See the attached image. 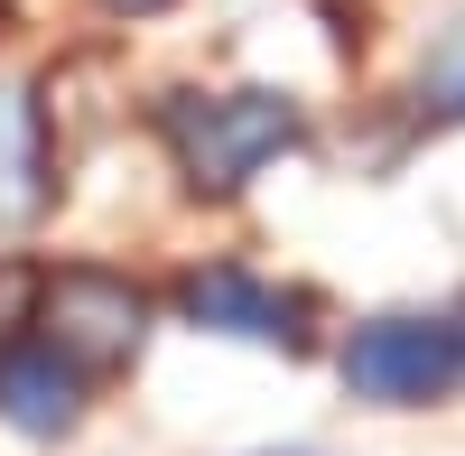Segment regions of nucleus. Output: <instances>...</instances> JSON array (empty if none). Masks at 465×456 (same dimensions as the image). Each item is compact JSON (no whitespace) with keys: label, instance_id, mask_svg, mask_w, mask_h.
<instances>
[{"label":"nucleus","instance_id":"nucleus-2","mask_svg":"<svg viewBox=\"0 0 465 456\" xmlns=\"http://www.w3.org/2000/svg\"><path fill=\"white\" fill-rule=\"evenodd\" d=\"M37 345H56L84 382H112L131 372L149 345V289L103 271V261H74V271L37 280Z\"/></svg>","mask_w":465,"mask_h":456},{"label":"nucleus","instance_id":"nucleus-8","mask_svg":"<svg viewBox=\"0 0 465 456\" xmlns=\"http://www.w3.org/2000/svg\"><path fill=\"white\" fill-rule=\"evenodd\" d=\"M112 19H149V10H168V0H103Z\"/></svg>","mask_w":465,"mask_h":456},{"label":"nucleus","instance_id":"nucleus-6","mask_svg":"<svg viewBox=\"0 0 465 456\" xmlns=\"http://www.w3.org/2000/svg\"><path fill=\"white\" fill-rule=\"evenodd\" d=\"M56 196V159H47V122H37L28 84H0V233L37 223Z\"/></svg>","mask_w":465,"mask_h":456},{"label":"nucleus","instance_id":"nucleus-4","mask_svg":"<svg viewBox=\"0 0 465 456\" xmlns=\"http://www.w3.org/2000/svg\"><path fill=\"white\" fill-rule=\"evenodd\" d=\"M177 317L186 326H214V335H242V345H307V298L298 289H270L242 261H214V271H186L177 280Z\"/></svg>","mask_w":465,"mask_h":456},{"label":"nucleus","instance_id":"nucleus-5","mask_svg":"<svg viewBox=\"0 0 465 456\" xmlns=\"http://www.w3.org/2000/svg\"><path fill=\"white\" fill-rule=\"evenodd\" d=\"M84 392H94V382H84L56 345H37V335L0 354V420H10L19 438H65L74 420H84Z\"/></svg>","mask_w":465,"mask_h":456},{"label":"nucleus","instance_id":"nucleus-7","mask_svg":"<svg viewBox=\"0 0 465 456\" xmlns=\"http://www.w3.org/2000/svg\"><path fill=\"white\" fill-rule=\"evenodd\" d=\"M37 335V271L28 261H0V354Z\"/></svg>","mask_w":465,"mask_h":456},{"label":"nucleus","instance_id":"nucleus-9","mask_svg":"<svg viewBox=\"0 0 465 456\" xmlns=\"http://www.w3.org/2000/svg\"><path fill=\"white\" fill-rule=\"evenodd\" d=\"M447 326H456V382H465V308H456V317H447Z\"/></svg>","mask_w":465,"mask_h":456},{"label":"nucleus","instance_id":"nucleus-1","mask_svg":"<svg viewBox=\"0 0 465 456\" xmlns=\"http://www.w3.org/2000/svg\"><path fill=\"white\" fill-rule=\"evenodd\" d=\"M159 131H168V149H177L196 196H242L280 149L307 140V112L280 84H232V94H168Z\"/></svg>","mask_w":465,"mask_h":456},{"label":"nucleus","instance_id":"nucleus-3","mask_svg":"<svg viewBox=\"0 0 465 456\" xmlns=\"http://www.w3.org/2000/svg\"><path fill=\"white\" fill-rule=\"evenodd\" d=\"M344 382L354 401L381 410H419L456 382V326L447 317H363L344 335Z\"/></svg>","mask_w":465,"mask_h":456}]
</instances>
